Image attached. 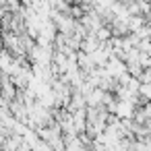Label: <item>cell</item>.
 Returning a JSON list of instances; mask_svg holds the SVG:
<instances>
[{"label": "cell", "mask_w": 151, "mask_h": 151, "mask_svg": "<svg viewBox=\"0 0 151 151\" xmlns=\"http://www.w3.org/2000/svg\"><path fill=\"white\" fill-rule=\"evenodd\" d=\"M106 68H108V73H110L114 79H118L122 73H126V70H128V68H126V62H124L122 58H118V56H112V58L108 60Z\"/></svg>", "instance_id": "1"}, {"label": "cell", "mask_w": 151, "mask_h": 151, "mask_svg": "<svg viewBox=\"0 0 151 151\" xmlns=\"http://www.w3.org/2000/svg\"><path fill=\"white\" fill-rule=\"evenodd\" d=\"M106 89H101V87H93L85 97H87V106H91V108H99V106H104V99H106Z\"/></svg>", "instance_id": "2"}, {"label": "cell", "mask_w": 151, "mask_h": 151, "mask_svg": "<svg viewBox=\"0 0 151 151\" xmlns=\"http://www.w3.org/2000/svg\"><path fill=\"white\" fill-rule=\"evenodd\" d=\"M137 112V106L128 99H118V106H116V116L118 118H132Z\"/></svg>", "instance_id": "3"}, {"label": "cell", "mask_w": 151, "mask_h": 151, "mask_svg": "<svg viewBox=\"0 0 151 151\" xmlns=\"http://www.w3.org/2000/svg\"><path fill=\"white\" fill-rule=\"evenodd\" d=\"M73 120H75V128H77V132H79V134L85 132V130H87V108L73 112Z\"/></svg>", "instance_id": "4"}, {"label": "cell", "mask_w": 151, "mask_h": 151, "mask_svg": "<svg viewBox=\"0 0 151 151\" xmlns=\"http://www.w3.org/2000/svg\"><path fill=\"white\" fill-rule=\"evenodd\" d=\"M95 35H97V40H99V42H108V40H112L114 31H112V27H110V25H101V27L95 31Z\"/></svg>", "instance_id": "5"}, {"label": "cell", "mask_w": 151, "mask_h": 151, "mask_svg": "<svg viewBox=\"0 0 151 151\" xmlns=\"http://www.w3.org/2000/svg\"><path fill=\"white\" fill-rule=\"evenodd\" d=\"M139 95L147 101H151V83H141V89H139Z\"/></svg>", "instance_id": "6"}, {"label": "cell", "mask_w": 151, "mask_h": 151, "mask_svg": "<svg viewBox=\"0 0 151 151\" xmlns=\"http://www.w3.org/2000/svg\"><path fill=\"white\" fill-rule=\"evenodd\" d=\"M118 2H126V0H118Z\"/></svg>", "instance_id": "7"}]
</instances>
